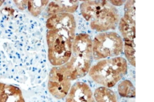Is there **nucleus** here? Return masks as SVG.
Instances as JSON below:
<instances>
[{
  "label": "nucleus",
  "mask_w": 154,
  "mask_h": 102,
  "mask_svg": "<svg viewBox=\"0 0 154 102\" xmlns=\"http://www.w3.org/2000/svg\"><path fill=\"white\" fill-rule=\"evenodd\" d=\"M81 11L91 28L97 31L115 29L119 21L117 10L106 1L84 2L81 5Z\"/></svg>",
  "instance_id": "nucleus-1"
},
{
  "label": "nucleus",
  "mask_w": 154,
  "mask_h": 102,
  "mask_svg": "<svg viewBox=\"0 0 154 102\" xmlns=\"http://www.w3.org/2000/svg\"><path fill=\"white\" fill-rule=\"evenodd\" d=\"M71 60L64 65L70 80L82 78L89 71L93 57V43L88 35L81 33L74 40Z\"/></svg>",
  "instance_id": "nucleus-2"
},
{
  "label": "nucleus",
  "mask_w": 154,
  "mask_h": 102,
  "mask_svg": "<svg viewBox=\"0 0 154 102\" xmlns=\"http://www.w3.org/2000/svg\"><path fill=\"white\" fill-rule=\"evenodd\" d=\"M75 33L59 28L50 30L47 34L48 59L54 66L62 65L71 58Z\"/></svg>",
  "instance_id": "nucleus-3"
},
{
  "label": "nucleus",
  "mask_w": 154,
  "mask_h": 102,
  "mask_svg": "<svg viewBox=\"0 0 154 102\" xmlns=\"http://www.w3.org/2000/svg\"><path fill=\"white\" fill-rule=\"evenodd\" d=\"M127 69L125 59L118 57L99 62L92 67L89 75L97 83L111 88L125 75Z\"/></svg>",
  "instance_id": "nucleus-4"
},
{
  "label": "nucleus",
  "mask_w": 154,
  "mask_h": 102,
  "mask_svg": "<svg viewBox=\"0 0 154 102\" xmlns=\"http://www.w3.org/2000/svg\"><path fill=\"white\" fill-rule=\"evenodd\" d=\"M125 40V56L130 63L135 66V1H128L125 7V16L119 25Z\"/></svg>",
  "instance_id": "nucleus-5"
},
{
  "label": "nucleus",
  "mask_w": 154,
  "mask_h": 102,
  "mask_svg": "<svg viewBox=\"0 0 154 102\" xmlns=\"http://www.w3.org/2000/svg\"><path fill=\"white\" fill-rule=\"evenodd\" d=\"M123 47L122 39L117 33L113 32L101 33L94 39L93 56L96 59L117 56L122 52Z\"/></svg>",
  "instance_id": "nucleus-6"
},
{
  "label": "nucleus",
  "mask_w": 154,
  "mask_h": 102,
  "mask_svg": "<svg viewBox=\"0 0 154 102\" xmlns=\"http://www.w3.org/2000/svg\"><path fill=\"white\" fill-rule=\"evenodd\" d=\"M48 87L49 91L57 98H63L67 94L71 87V82L64 66L54 67L51 69Z\"/></svg>",
  "instance_id": "nucleus-7"
},
{
  "label": "nucleus",
  "mask_w": 154,
  "mask_h": 102,
  "mask_svg": "<svg viewBox=\"0 0 154 102\" xmlns=\"http://www.w3.org/2000/svg\"><path fill=\"white\" fill-rule=\"evenodd\" d=\"M66 102H95L92 93L88 84L77 82L72 87Z\"/></svg>",
  "instance_id": "nucleus-8"
},
{
  "label": "nucleus",
  "mask_w": 154,
  "mask_h": 102,
  "mask_svg": "<svg viewBox=\"0 0 154 102\" xmlns=\"http://www.w3.org/2000/svg\"><path fill=\"white\" fill-rule=\"evenodd\" d=\"M77 1H56L49 5L48 12L49 14H54L62 11L73 12L78 8Z\"/></svg>",
  "instance_id": "nucleus-9"
},
{
  "label": "nucleus",
  "mask_w": 154,
  "mask_h": 102,
  "mask_svg": "<svg viewBox=\"0 0 154 102\" xmlns=\"http://www.w3.org/2000/svg\"><path fill=\"white\" fill-rule=\"evenodd\" d=\"M94 97L97 102H117L115 93L106 87H100L96 89Z\"/></svg>",
  "instance_id": "nucleus-10"
},
{
  "label": "nucleus",
  "mask_w": 154,
  "mask_h": 102,
  "mask_svg": "<svg viewBox=\"0 0 154 102\" xmlns=\"http://www.w3.org/2000/svg\"><path fill=\"white\" fill-rule=\"evenodd\" d=\"M7 98L6 102H25L22 92L17 87L11 85H5Z\"/></svg>",
  "instance_id": "nucleus-11"
},
{
  "label": "nucleus",
  "mask_w": 154,
  "mask_h": 102,
  "mask_svg": "<svg viewBox=\"0 0 154 102\" xmlns=\"http://www.w3.org/2000/svg\"><path fill=\"white\" fill-rule=\"evenodd\" d=\"M118 91L120 95L125 97H133L135 96V89L132 83L128 80L124 81L119 84Z\"/></svg>",
  "instance_id": "nucleus-12"
},
{
  "label": "nucleus",
  "mask_w": 154,
  "mask_h": 102,
  "mask_svg": "<svg viewBox=\"0 0 154 102\" xmlns=\"http://www.w3.org/2000/svg\"><path fill=\"white\" fill-rule=\"evenodd\" d=\"M48 1H29L28 8L30 12L35 16L39 14L45 8Z\"/></svg>",
  "instance_id": "nucleus-13"
},
{
  "label": "nucleus",
  "mask_w": 154,
  "mask_h": 102,
  "mask_svg": "<svg viewBox=\"0 0 154 102\" xmlns=\"http://www.w3.org/2000/svg\"><path fill=\"white\" fill-rule=\"evenodd\" d=\"M5 85L0 82V102H6L7 96L6 91Z\"/></svg>",
  "instance_id": "nucleus-14"
},
{
  "label": "nucleus",
  "mask_w": 154,
  "mask_h": 102,
  "mask_svg": "<svg viewBox=\"0 0 154 102\" xmlns=\"http://www.w3.org/2000/svg\"><path fill=\"white\" fill-rule=\"evenodd\" d=\"M110 2L112 4L117 6H121L125 2V1H111Z\"/></svg>",
  "instance_id": "nucleus-15"
}]
</instances>
